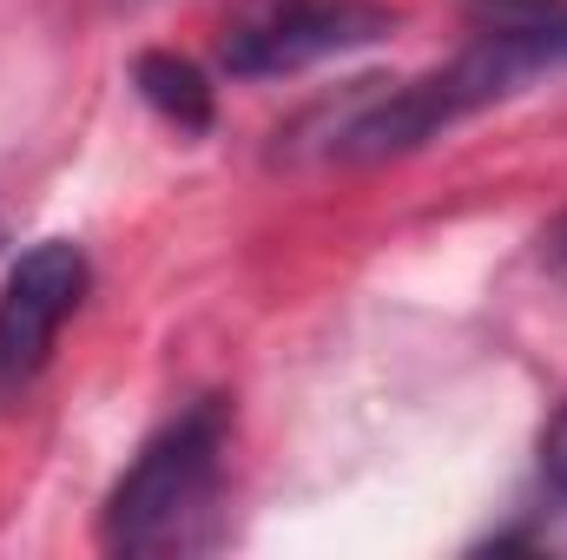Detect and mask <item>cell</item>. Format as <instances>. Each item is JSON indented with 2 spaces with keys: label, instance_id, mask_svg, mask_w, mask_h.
Masks as SVG:
<instances>
[{
  "label": "cell",
  "instance_id": "1",
  "mask_svg": "<svg viewBox=\"0 0 567 560\" xmlns=\"http://www.w3.org/2000/svg\"><path fill=\"white\" fill-rule=\"evenodd\" d=\"M528 80H542V73L515 46L475 33L435 73H416V80H350L330 100L303 106L278 133V165H383V158H410L429 139H442L449 126H462L468 113L522 93Z\"/></svg>",
  "mask_w": 567,
  "mask_h": 560
},
{
  "label": "cell",
  "instance_id": "2",
  "mask_svg": "<svg viewBox=\"0 0 567 560\" xmlns=\"http://www.w3.org/2000/svg\"><path fill=\"white\" fill-rule=\"evenodd\" d=\"M225 455H231L225 396H198L172 422H158L100 508V548L126 560L212 548L225 501Z\"/></svg>",
  "mask_w": 567,
  "mask_h": 560
},
{
  "label": "cell",
  "instance_id": "3",
  "mask_svg": "<svg viewBox=\"0 0 567 560\" xmlns=\"http://www.w3.org/2000/svg\"><path fill=\"white\" fill-rule=\"evenodd\" d=\"M390 27L396 13L383 0H238L218 20V66L231 80H290L383 40Z\"/></svg>",
  "mask_w": 567,
  "mask_h": 560
},
{
  "label": "cell",
  "instance_id": "4",
  "mask_svg": "<svg viewBox=\"0 0 567 560\" xmlns=\"http://www.w3.org/2000/svg\"><path fill=\"white\" fill-rule=\"evenodd\" d=\"M86 283L93 271L73 238H40L33 251H20V265L0 283V396L27 390L47 370L66 317L86 303Z\"/></svg>",
  "mask_w": 567,
  "mask_h": 560
},
{
  "label": "cell",
  "instance_id": "5",
  "mask_svg": "<svg viewBox=\"0 0 567 560\" xmlns=\"http://www.w3.org/2000/svg\"><path fill=\"white\" fill-rule=\"evenodd\" d=\"M468 27L515 46L535 73L567 66V0H468Z\"/></svg>",
  "mask_w": 567,
  "mask_h": 560
},
{
  "label": "cell",
  "instance_id": "6",
  "mask_svg": "<svg viewBox=\"0 0 567 560\" xmlns=\"http://www.w3.org/2000/svg\"><path fill=\"white\" fill-rule=\"evenodd\" d=\"M133 86H140L145 106H152L172 133H185V139L212 133V120H218L212 80H205L192 60H178V53H140V60H133Z\"/></svg>",
  "mask_w": 567,
  "mask_h": 560
},
{
  "label": "cell",
  "instance_id": "7",
  "mask_svg": "<svg viewBox=\"0 0 567 560\" xmlns=\"http://www.w3.org/2000/svg\"><path fill=\"white\" fill-rule=\"evenodd\" d=\"M542 475H548V495H555V508L567 515V409L555 416L548 442H542Z\"/></svg>",
  "mask_w": 567,
  "mask_h": 560
},
{
  "label": "cell",
  "instance_id": "8",
  "mask_svg": "<svg viewBox=\"0 0 567 560\" xmlns=\"http://www.w3.org/2000/svg\"><path fill=\"white\" fill-rule=\"evenodd\" d=\"M535 251H542V271H548V283H555V297L567 303V211L548 218V231L535 238Z\"/></svg>",
  "mask_w": 567,
  "mask_h": 560
},
{
  "label": "cell",
  "instance_id": "9",
  "mask_svg": "<svg viewBox=\"0 0 567 560\" xmlns=\"http://www.w3.org/2000/svg\"><path fill=\"white\" fill-rule=\"evenodd\" d=\"M0 245H7V225H0Z\"/></svg>",
  "mask_w": 567,
  "mask_h": 560
}]
</instances>
